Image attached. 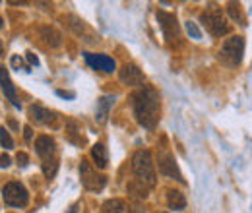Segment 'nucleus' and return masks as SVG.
<instances>
[{
  "label": "nucleus",
  "instance_id": "0eeeda50",
  "mask_svg": "<svg viewBox=\"0 0 252 213\" xmlns=\"http://www.w3.org/2000/svg\"><path fill=\"white\" fill-rule=\"evenodd\" d=\"M2 196H4V202L12 208H26L30 202L28 190L20 183H8L2 188Z\"/></svg>",
  "mask_w": 252,
  "mask_h": 213
},
{
  "label": "nucleus",
  "instance_id": "4468645a",
  "mask_svg": "<svg viewBox=\"0 0 252 213\" xmlns=\"http://www.w3.org/2000/svg\"><path fill=\"white\" fill-rule=\"evenodd\" d=\"M113 105H115V95H105V97H101V99L97 101V113H95V119H97L99 124L107 122L109 111L113 109Z\"/></svg>",
  "mask_w": 252,
  "mask_h": 213
},
{
  "label": "nucleus",
  "instance_id": "1a4fd4ad",
  "mask_svg": "<svg viewBox=\"0 0 252 213\" xmlns=\"http://www.w3.org/2000/svg\"><path fill=\"white\" fill-rule=\"evenodd\" d=\"M119 78L125 86H132V88L144 86V74L136 64H125L119 72Z\"/></svg>",
  "mask_w": 252,
  "mask_h": 213
},
{
  "label": "nucleus",
  "instance_id": "473e14b6",
  "mask_svg": "<svg viewBox=\"0 0 252 213\" xmlns=\"http://www.w3.org/2000/svg\"><path fill=\"white\" fill-rule=\"evenodd\" d=\"M161 213H165V212H161Z\"/></svg>",
  "mask_w": 252,
  "mask_h": 213
},
{
  "label": "nucleus",
  "instance_id": "c85d7f7f",
  "mask_svg": "<svg viewBox=\"0 0 252 213\" xmlns=\"http://www.w3.org/2000/svg\"><path fill=\"white\" fill-rule=\"evenodd\" d=\"M28 61L32 62L33 66H37V64H39V61H37V57H35L33 53H28Z\"/></svg>",
  "mask_w": 252,
  "mask_h": 213
},
{
  "label": "nucleus",
  "instance_id": "7c9ffc66",
  "mask_svg": "<svg viewBox=\"0 0 252 213\" xmlns=\"http://www.w3.org/2000/svg\"><path fill=\"white\" fill-rule=\"evenodd\" d=\"M0 53H2V43H0Z\"/></svg>",
  "mask_w": 252,
  "mask_h": 213
},
{
  "label": "nucleus",
  "instance_id": "b1692460",
  "mask_svg": "<svg viewBox=\"0 0 252 213\" xmlns=\"http://www.w3.org/2000/svg\"><path fill=\"white\" fill-rule=\"evenodd\" d=\"M187 31L192 39H202V31L198 30V26L194 22H187Z\"/></svg>",
  "mask_w": 252,
  "mask_h": 213
},
{
  "label": "nucleus",
  "instance_id": "9d476101",
  "mask_svg": "<svg viewBox=\"0 0 252 213\" xmlns=\"http://www.w3.org/2000/svg\"><path fill=\"white\" fill-rule=\"evenodd\" d=\"M35 152H37V155H39L43 161L55 159V153H57L55 140L49 138V136H39V138L35 140Z\"/></svg>",
  "mask_w": 252,
  "mask_h": 213
},
{
  "label": "nucleus",
  "instance_id": "6ab92c4d",
  "mask_svg": "<svg viewBox=\"0 0 252 213\" xmlns=\"http://www.w3.org/2000/svg\"><path fill=\"white\" fill-rule=\"evenodd\" d=\"M41 37H43L51 47H61V43H63V35L55 30V28H51V26H43V28H41Z\"/></svg>",
  "mask_w": 252,
  "mask_h": 213
},
{
  "label": "nucleus",
  "instance_id": "5701e85b",
  "mask_svg": "<svg viewBox=\"0 0 252 213\" xmlns=\"http://www.w3.org/2000/svg\"><path fill=\"white\" fill-rule=\"evenodd\" d=\"M0 144L4 146V150H12L14 148V140L10 138V134H8V130L4 126L0 128Z\"/></svg>",
  "mask_w": 252,
  "mask_h": 213
},
{
  "label": "nucleus",
  "instance_id": "39448f33",
  "mask_svg": "<svg viewBox=\"0 0 252 213\" xmlns=\"http://www.w3.org/2000/svg\"><path fill=\"white\" fill-rule=\"evenodd\" d=\"M158 167L161 175H165L169 179H175V181L185 184V179H183V175H181V171L177 167V161H175L173 153H171L169 148H165V146H161L158 150Z\"/></svg>",
  "mask_w": 252,
  "mask_h": 213
},
{
  "label": "nucleus",
  "instance_id": "4be33fe9",
  "mask_svg": "<svg viewBox=\"0 0 252 213\" xmlns=\"http://www.w3.org/2000/svg\"><path fill=\"white\" fill-rule=\"evenodd\" d=\"M57 169H59V163L57 159H51V161H43V173L47 179H53L57 175Z\"/></svg>",
  "mask_w": 252,
  "mask_h": 213
},
{
  "label": "nucleus",
  "instance_id": "f03ea898",
  "mask_svg": "<svg viewBox=\"0 0 252 213\" xmlns=\"http://www.w3.org/2000/svg\"><path fill=\"white\" fill-rule=\"evenodd\" d=\"M132 171H134V175H136L138 181L148 184L150 188L156 186V183H158L156 165H154L152 153L148 152V150H140V152L134 153V157H132Z\"/></svg>",
  "mask_w": 252,
  "mask_h": 213
},
{
  "label": "nucleus",
  "instance_id": "6e6552de",
  "mask_svg": "<svg viewBox=\"0 0 252 213\" xmlns=\"http://www.w3.org/2000/svg\"><path fill=\"white\" fill-rule=\"evenodd\" d=\"M158 20L159 26H161V31L165 35V39L169 43L181 39V30H179V24H177V18L173 14H167V12H158Z\"/></svg>",
  "mask_w": 252,
  "mask_h": 213
},
{
  "label": "nucleus",
  "instance_id": "423d86ee",
  "mask_svg": "<svg viewBox=\"0 0 252 213\" xmlns=\"http://www.w3.org/2000/svg\"><path fill=\"white\" fill-rule=\"evenodd\" d=\"M80 179H82L84 188L86 190H92V192L103 190L105 184H107V177L101 175V173H97L90 161H82L80 163Z\"/></svg>",
  "mask_w": 252,
  "mask_h": 213
},
{
  "label": "nucleus",
  "instance_id": "a878e982",
  "mask_svg": "<svg viewBox=\"0 0 252 213\" xmlns=\"http://www.w3.org/2000/svg\"><path fill=\"white\" fill-rule=\"evenodd\" d=\"M10 163H12V161H10V157H8V155H2V157H0V167H2V169L10 167Z\"/></svg>",
  "mask_w": 252,
  "mask_h": 213
},
{
  "label": "nucleus",
  "instance_id": "2eb2a0df",
  "mask_svg": "<svg viewBox=\"0 0 252 213\" xmlns=\"http://www.w3.org/2000/svg\"><path fill=\"white\" fill-rule=\"evenodd\" d=\"M128 194L134 198V200H146L148 196H150V186L148 184H144L142 181H138V179H134V181H130L128 183Z\"/></svg>",
  "mask_w": 252,
  "mask_h": 213
},
{
  "label": "nucleus",
  "instance_id": "f8f14e48",
  "mask_svg": "<svg viewBox=\"0 0 252 213\" xmlns=\"http://www.w3.org/2000/svg\"><path fill=\"white\" fill-rule=\"evenodd\" d=\"M30 117L39 124H45V126H55L57 124V115L51 113L49 109H43L41 105H32L30 107Z\"/></svg>",
  "mask_w": 252,
  "mask_h": 213
},
{
  "label": "nucleus",
  "instance_id": "ddd939ff",
  "mask_svg": "<svg viewBox=\"0 0 252 213\" xmlns=\"http://www.w3.org/2000/svg\"><path fill=\"white\" fill-rule=\"evenodd\" d=\"M0 88H2L4 95L12 101V105L20 109V101H18V97H16V88H14V84H12L10 76H8V70H6L4 66H0Z\"/></svg>",
  "mask_w": 252,
  "mask_h": 213
},
{
  "label": "nucleus",
  "instance_id": "cd10ccee",
  "mask_svg": "<svg viewBox=\"0 0 252 213\" xmlns=\"http://www.w3.org/2000/svg\"><path fill=\"white\" fill-rule=\"evenodd\" d=\"M12 66H16V68H20V66H24V62L20 57H12Z\"/></svg>",
  "mask_w": 252,
  "mask_h": 213
},
{
  "label": "nucleus",
  "instance_id": "c756f323",
  "mask_svg": "<svg viewBox=\"0 0 252 213\" xmlns=\"http://www.w3.org/2000/svg\"><path fill=\"white\" fill-rule=\"evenodd\" d=\"M59 93V95H61V97H70V99H72V97H74V93H66V91H57Z\"/></svg>",
  "mask_w": 252,
  "mask_h": 213
},
{
  "label": "nucleus",
  "instance_id": "9b49d317",
  "mask_svg": "<svg viewBox=\"0 0 252 213\" xmlns=\"http://www.w3.org/2000/svg\"><path fill=\"white\" fill-rule=\"evenodd\" d=\"M86 61H88L90 66H94V68L101 70V72H107V74H111V72L117 68L115 61H113L111 57H107V55H94V53H86Z\"/></svg>",
  "mask_w": 252,
  "mask_h": 213
},
{
  "label": "nucleus",
  "instance_id": "bb28decb",
  "mask_svg": "<svg viewBox=\"0 0 252 213\" xmlns=\"http://www.w3.org/2000/svg\"><path fill=\"white\" fill-rule=\"evenodd\" d=\"M24 138H26L28 142H30V140L33 138V130L30 128V126H26V128H24Z\"/></svg>",
  "mask_w": 252,
  "mask_h": 213
},
{
  "label": "nucleus",
  "instance_id": "aec40b11",
  "mask_svg": "<svg viewBox=\"0 0 252 213\" xmlns=\"http://www.w3.org/2000/svg\"><path fill=\"white\" fill-rule=\"evenodd\" d=\"M126 206L123 200H119V198H113V200H107L105 204H103V208H101V213H125Z\"/></svg>",
  "mask_w": 252,
  "mask_h": 213
},
{
  "label": "nucleus",
  "instance_id": "412c9836",
  "mask_svg": "<svg viewBox=\"0 0 252 213\" xmlns=\"http://www.w3.org/2000/svg\"><path fill=\"white\" fill-rule=\"evenodd\" d=\"M229 14H231V18H233L235 22H239L241 26H245V16H243V8H241V4H237V2H229Z\"/></svg>",
  "mask_w": 252,
  "mask_h": 213
},
{
  "label": "nucleus",
  "instance_id": "f257e3e1",
  "mask_svg": "<svg viewBox=\"0 0 252 213\" xmlns=\"http://www.w3.org/2000/svg\"><path fill=\"white\" fill-rule=\"evenodd\" d=\"M132 107H134V117L140 126L154 130L159 122L161 115V103H159V93L154 88H142L132 95Z\"/></svg>",
  "mask_w": 252,
  "mask_h": 213
},
{
  "label": "nucleus",
  "instance_id": "20e7f679",
  "mask_svg": "<svg viewBox=\"0 0 252 213\" xmlns=\"http://www.w3.org/2000/svg\"><path fill=\"white\" fill-rule=\"evenodd\" d=\"M200 22L206 26V30L210 31L214 37H223V35H227L229 30H231L220 8H210V10L202 12Z\"/></svg>",
  "mask_w": 252,
  "mask_h": 213
},
{
  "label": "nucleus",
  "instance_id": "2f4dec72",
  "mask_svg": "<svg viewBox=\"0 0 252 213\" xmlns=\"http://www.w3.org/2000/svg\"><path fill=\"white\" fill-rule=\"evenodd\" d=\"M0 28H2V18H0Z\"/></svg>",
  "mask_w": 252,
  "mask_h": 213
},
{
  "label": "nucleus",
  "instance_id": "a211bd4d",
  "mask_svg": "<svg viewBox=\"0 0 252 213\" xmlns=\"http://www.w3.org/2000/svg\"><path fill=\"white\" fill-rule=\"evenodd\" d=\"M92 159L94 163L99 167V169H105L107 163H109V153H107V148L103 144H95L92 148Z\"/></svg>",
  "mask_w": 252,
  "mask_h": 213
},
{
  "label": "nucleus",
  "instance_id": "7ed1b4c3",
  "mask_svg": "<svg viewBox=\"0 0 252 213\" xmlns=\"http://www.w3.org/2000/svg\"><path fill=\"white\" fill-rule=\"evenodd\" d=\"M243 55H245V39L235 35V37H229L223 41L220 49V61L225 64V66H239L241 61H243Z\"/></svg>",
  "mask_w": 252,
  "mask_h": 213
},
{
  "label": "nucleus",
  "instance_id": "393cba45",
  "mask_svg": "<svg viewBox=\"0 0 252 213\" xmlns=\"http://www.w3.org/2000/svg\"><path fill=\"white\" fill-rule=\"evenodd\" d=\"M16 161H18V165H20V167H26V165L30 163V157H28V153L20 152L18 155H16Z\"/></svg>",
  "mask_w": 252,
  "mask_h": 213
},
{
  "label": "nucleus",
  "instance_id": "dca6fc26",
  "mask_svg": "<svg viewBox=\"0 0 252 213\" xmlns=\"http://www.w3.org/2000/svg\"><path fill=\"white\" fill-rule=\"evenodd\" d=\"M66 138L76 144V146H84L86 144V138L82 136V128L76 121H68L66 122Z\"/></svg>",
  "mask_w": 252,
  "mask_h": 213
},
{
  "label": "nucleus",
  "instance_id": "f3484780",
  "mask_svg": "<svg viewBox=\"0 0 252 213\" xmlns=\"http://www.w3.org/2000/svg\"><path fill=\"white\" fill-rule=\"evenodd\" d=\"M167 204H169V208L173 212H183L187 208V198L179 190H169L167 192Z\"/></svg>",
  "mask_w": 252,
  "mask_h": 213
}]
</instances>
